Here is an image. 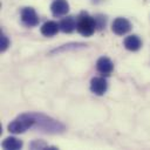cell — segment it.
<instances>
[{
	"label": "cell",
	"instance_id": "obj_2",
	"mask_svg": "<svg viewBox=\"0 0 150 150\" xmlns=\"http://www.w3.org/2000/svg\"><path fill=\"white\" fill-rule=\"evenodd\" d=\"M35 118L33 114H22L8 124V131L12 134H22L29 128L34 127Z\"/></svg>",
	"mask_w": 150,
	"mask_h": 150
},
{
	"label": "cell",
	"instance_id": "obj_9",
	"mask_svg": "<svg viewBox=\"0 0 150 150\" xmlns=\"http://www.w3.org/2000/svg\"><path fill=\"white\" fill-rule=\"evenodd\" d=\"M41 34L45 36H54L60 30V25L55 21H46L41 26Z\"/></svg>",
	"mask_w": 150,
	"mask_h": 150
},
{
	"label": "cell",
	"instance_id": "obj_7",
	"mask_svg": "<svg viewBox=\"0 0 150 150\" xmlns=\"http://www.w3.org/2000/svg\"><path fill=\"white\" fill-rule=\"evenodd\" d=\"M50 11L54 16H63L69 12V5L66 0H55L50 5Z\"/></svg>",
	"mask_w": 150,
	"mask_h": 150
},
{
	"label": "cell",
	"instance_id": "obj_14",
	"mask_svg": "<svg viewBox=\"0 0 150 150\" xmlns=\"http://www.w3.org/2000/svg\"><path fill=\"white\" fill-rule=\"evenodd\" d=\"M8 47H9V40H8V38L4 33H1V35H0V50L1 52H5Z\"/></svg>",
	"mask_w": 150,
	"mask_h": 150
},
{
	"label": "cell",
	"instance_id": "obj_11",
	"mask_svg": "<svg viewBox=\"0 0 150 150\" xmlns=\"http://www.w3.org/2000/svg\"><path fill=\"white\" fill-rule=\"evenodd\" d=\"M59 25H60V30H62L63 33H71L76 28V21L74 20L73 16H67L62 19L59 22Z\"/></svg>",
	"mask_w": 150,
	"mask_h": 150
},
{
	"label": "cell",
	"instance_id": "obj_13",
	"mask_svg": "<svg viewBox=\"0 0 150 150\" xmlns=\"http://www.w3.org/2000/svg\"><path fill=\"white\" fill-rule=\"evenodd\" d=\"M30 148L32 149H56L55 146H49L45 142H41V141H34V142H32L30 143Z\"/></svg>",
	"mask_w": 150,
	"mask_h": 150
},
{
	"label": "cell",
	"instance_id": "obj_3",
	"mask_svg": "<svg viewBox=\"0 0 150 150\" xmlns=\"http://www.w3.org/2000/svg\"><path fill=\"white\" fill-rule=\"evenodd\" d=\"M76 29L83 36H90L96 30L95 18L90 16L88 13L82 12L76 20Z\"/></svg>",
	"mask_w": 150,
	"mask_h": 150
},
{
	"label": "cell",
	"instance_id": "obj_15",
	"mask_svg": "<svg viewBox=\"0 0 150 150\" xmlns=\"http://www.w3.org/2000/svg\"><path fill=\"white\" fill-rule=\"evenodd\" d=\"M95 18V22H96V29L101 30L104 26H105V18L103 15H97V16H94Z\"/></svg>",
	"mask_w": 150,
	"mask_h": 150
},
{
	"label": "cell",
	"instance_id": "obj_6",
	"mask_svg": "<svg viewBox=\"0 0 150 150\" xmlns=\"http://www.w3.org/2000/svg\"><path fill=\"white\" fill-rule=\"evenodd\" d=\"M108 89V82L102 76L93 77L90 81V90L96 95H103Z\"/></svg>",
	"mask_w": 150,
	"mask_h": 150
},
{
	"label": "cell",
	"instance_id": "obj_5",
	"mask_svg": "<svg viewBox=\"0 0 150 150\" xmlns=\"http://www.w3.org/2000/svg\"><path fill=\"white\" fill-rule=\"evenodd\" d=\"M111 29L116 35H124L131 29V23L125 18H116L111 25Z\"/></svg>",
	"mask_w": 150,
	"mask_h": 150
},
{
	"label": "cell",
	"instance_id": "obj_10",
	"mask_svg": "<svg viewBox=\"0 0 150 150\" xmlns=\"http://www.w3.org/2000/svg\"><path fill=\"white\" fill-rule=\"evenodd\" d=\"M123 45L128 50L136 52L142 47V41L137 35H129V36H127L124 39Z\"/></svg>",
	"mask_w": 150,
	"mask_h": 150
},
{
	"label": "cell",
	"instance_id": "obj_12",
	"mask_svg": "<svg viewBox=\"0 0 150 150\" xmlns=\"http://www.w3.org/2000/svg\"><path fill=\"white\" fill-rule=\"evenodd\" d=\"M2 148L4 149H11V150H18V149H21L22 148V145H23V143H22V141H20V139H18L16 137H7V138H5L4 139V142H2Z\"/></svg>",
	"mask_w": 150,
	"mask_h": 150
},
{
	"label": "cell",
	"instance_id": "obj_1",
	"mask_svg": "<svg viewBox=\"0 0 150 150\" xmlns=\"http://www.w3.org/2000/svg\"><path fill=\"white\" fill-rule=\"evenodd\" d=\"M35 118V127L46 134H60L64 131V125L56 120H53L49 116L43 114H33Z\"/></svg>",
	"mask_w": 150,
	"mask_h": 150
},
{
	"label": "cell",
	"instance_id": "obj_4",
	"mask_svg": "<svg viewBox=\"0 0 150 150\" xmlns=\"http://www.w3.org/2000/svg\"><path fill=\"white\" fill-rule=\"evenodd\" d=\"M21 21L27 27H34L39 25V16L34 8L25 7L21 9Z\"/></svg>",
	"mask_w": 150,
	"mask_h": 150
},
{
	"label": "cell",
	"instance_id": "obj_8",
	"mask_svg": "<svg viewBox=\"0 0 150 150\" xmlns=\"http://www.w3.org/2000/svg\"><path fill=\"white\" fill-rule=\"evenodd\" d=\"M96 69L102 75H109L114 69V64H112V62H111V60L109 57L102 56L96 62Z\"/></svg>",
	"mask_w": 150,
	"mask_h": 150
}]
</instances>
